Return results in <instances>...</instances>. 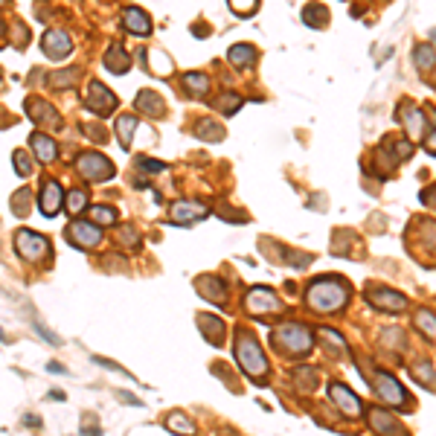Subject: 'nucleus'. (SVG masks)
<instances>
[{
    "label": "nucleus",
    "instance_id": "obj_1",
    "mask_svg": "<svg viewBox=\"0 0 436 436\" xmlns=\"http://www.w3.org/2000/svg\"><path fill=\"white\" fill-rule=\"evenodd\" d=\"M349 303V285L341 276H317L305 288V305L314 314H337Z\"/></svg>",
    "mask_w": 436,
    "mask_h": 436
},
{
    "label": "nucleus",
    "instance_id": "obj_2",
    "mask_svg": "<svg viewBox=\"0 0 436 436\" xmlns=\"http://www.w3.org/2000/svg\"><path fill=\"white\" fill-rule=\"evenodd\" d=\"M236 363L242 367V372L247 378H259V384H265L262 378L268 375V358H265L259 341L250 332H238L236 334V346H233Z\"/></svg>",
    "mask_w": 436,
    "mask_h": 436
},
{
    "label": "nucleus",
    "instance_id": "obj_3",
    "mask_svg": "<svg viewBox=\"0 0 436 436\" xmlns=\"http://www.w3.org/2000/svg\"><path fill=\"white\" fill-rule=\"evenodd\" d=\"M274 334H276V346L283 349L285 355H308V352H312V346H314L312 329H308L305 323H297V320L283 323Z\"/></svg>",
    "mask_w": 436,
    "mask_h": 436
},
{
    "label": "nucleus",
    "instance_id": "obj_4",
    "mask_svg": "<svg viewBox=\"0 0 436 436\" xmlns=\"http://www.w3.org/2000/svg\"><path fill=\"white\" fill-rule=\"evenodd\" d=\"M372 390L378 392V399H381L384 404H390V407H399V410L410 407V404H407L410 399H407L404 387L399 384V378L390 375V372H384V370H378V372L372 375Z\"/></svg>",
    "mask_w": 436,
    "mask_h": 436
},
{
    "label": "nucleus",
    "instance_id": "obj_5",
    "mask_svg": "<svg viewBox=\"0 0 436 436\" xmlns=\"http://www.w3.org/2000/svg\"><path fill=\"white\" fill-rule=\"evenodd\" d=\"M15 250L26 262H41L50 253V242H47V236H41L35 230H18L15 233Z\"/></svg>",
    "mask_w": 436,
    "mask_h": 436
},
{
    "label": "nucleus",
    "instance_id": "obj_6",
    "mask_svg": "<svg viewBox=\"0 0 436 436\" xmlns=\"http://www.w3.org/2000/svg\"><path fill=\"white\" fill-rule=\"evenodd\" d=\"M76 169H79V175L88 178V180H108L114 175V163L99 151H82L76 158Z\"/></svg>",
    "mask_w": 436,
    "mask_h": 436
},
{
    "label": "nucleus",
    "instance_id": "obj_7",
    "mask_svg": "<svg viewBox=\"0 0 436 436\" xmlns=\"http://www.w3.org/2000/svg\"><path fill=\"white\" fill-rule=\"evenodd\" d=\"M245 308L250 314H256V317H265V314H276L279 308V297L271 291V288H265V285H253L247 291V297H245Z\"/></svg>",
    "mask_w": 436,
    "mask_h": 436
},
{
    "label": "nucleus",
    "instance_id": "obj_8",
    "mask_svg": "<svg viewBox=\"0 0 436 436\" xmlns=\"http://www.w3.org/2000/svg\"><path fill=\"white\" fill-rule=\"evenodd\" d=\"M367 303L372 308H378V312H390V314H401V312H407V305H410V300H407L404 294L392 291V288H372V291H367Z\"/></svg>",
    "mask_w": 436,
    "mask_h": 436
},
{
    "label": "nucleus",
    "instance_id": "obj_9",
    "mask_svg": "<svg viewBox=\"0 0 436 436\" xmlns=\"http://www.w3.org/2000/svg\"><path fill=\"white\" fill-rule=\"evenodd\" d=\"M329 399H332V404L337 407V410H341L343 416H349V419H358L363 413L361 399L346 384H341V381H332L329 384Z\"/></svg>",
    "mask_w": 436,
    "mask_h": 436
},
{
    "label": "nucleus",
    "instance_id": "obj_10",
    "mask_svg": "<svg viewBox=\"0 0 436 436\" xmlns=\"http://www.w3.org/2000/svg\"><path fill=\"white\" fill-rule=\"evenodd\" d=\"M84 102H88V108L96 111L99 117H108L111 111L117 108V96L111 93L102 82H96V79H93V82L88 84V93H84Z\"/></svg>",
    "mask_w": 436,
    "mask_h": 436
},
{
    "label": "nucleus",
    "instance_id": "obj_11",
    "mask_svg": "<svg viewBox=\"0 0 436 436\" xmlns=\"http://www.w3.org/2000/svg\"><path fill=\"white\" fill-rule=\"evenodd\" d=\"M61 207H64V189H61L59 180L47 178L44 187H41V195H38V209H41V213H44L47 218H55Z\"/></svg>",
    "mask_w": 436,
    "mask_h": 436
},
{
    "label": "nucleus",
    "instance_id": "obj_12",
    "mask_svg": "<svg viewBox=\"0 0 436 436\" xmlns=\"http://www.w3.org/2000/svg\"><path fill=\"white\" fill-rule=\"evenodd\" d=\"M41 50H44L47 59L61 61L64 55L73 50V41H70V35L64 30H50V32H44V38H41Z\"/></svg>",
    "mask_w": 436,
    "mask_h": 436
},
{
    "label": "nucleus",
    "instance_id": "obj_13",
    "mask_svg": "<svg viewBox=\"0 0 436 436\" xmlns=\"http://www.w3.org/2000/svg\"><path fill=\"white\" fill-rule=\"evenodd\" d=\"M396 117L404 125V131H407V137H410L413 143L421 140V134H425V114H421V108H413L410 102H404V105H399Z\"/></svg>",
    "mask_w": 436,
    "mask_h": 436
},
{
    "label": "nucleus",
    "instance_id": "obj_14",
    "mask_svg": "<svg viewBox=\"0 0 436 436\" xmlns=\"http://www.w3.org/2000/svg\"><path fill=\"white\" fill-rule=\"evenodd\" d=\"M67 236H70V242H73L76 247H96L102 242V230L96 227V224H91V221H73V224H70V230H67Z\"/></svg>",
    "mask_w": 436,
    "mask_h": 436
},
{
    "label": "nucleus",
    "instance_id": "obj_15",
    "mask_svg": "<svg viewBox=\"0 0 436 436\" xmlns=\"http://www.w3.org/2000/svg\"><path fill=\"white\" fill-rule=\"evenodd\" d=\"M198 294L204 300L209 303H216V305H224L227 303V283H224L221 276H213V274H207V276H198Z\"/></svg>",
    "mask_w": 436,
    "mask_h": 436
},
{
    "label": "nucleus",
    "instance_id": "obj_16",
    "mask_svg": "<svg viewBox=\"0 0 436 436\" xmlns=\"http://www.w3.org/2000/svg\"><path fill=\"white\" fill-rule=\"evenodd\" d=\"M26 111H30V117H32L35 122L47 125V129H53V131L64 129V125H61V117H59V111H55V108H53L50 102H41V99H30V102H26Z\"/></svg>",
    "mask_w": 436,
    "mask_h": 436
},
{
    "label": "nucleus",
    "instance_id": "obj_17",
    "mask_svg": "<svg viewBox=\"0 0 436 436\" xmlns=\"http://www.w3.org/2000/svg\"><path fill=\"white\" fill-rule=\"evenodd\" d=\"M207 213H209L207 204H198V201H175V204H172V221H175V224L201 221Z\"/></svg>",
    "mask_w": 436,
    "mask_h": 436
},
{
    "label": "nucleus",
    "instance_id": "obj_18",
    "mask_svg": "<svg viewBox=\"0 0 436 436\" xmlns=\"http://www.w3.org/2000/svg\"><path fill=\"white\" fill-rule=\"evenodd\" d=\"M122 26H125V30H129L131 35H140V38L151 35V18L146 15L143 9H137V6H131V9L122 12Z\"/></svg>",
    "mask_w": 436,
    "mask_h": 436
},
{
    "label": "nucleus",
    "instance_id": "obj_19",
    "mask_svg": "<svg viewBox=\"0 0 436 436\" xmlns=\"http://www.w3.org/2000/svg\"><path fill=\"white\" fill-rule=\"evenodd\" d=\"M370 421H372V428L381 433V436H407L404 428L390 416V410H384V407H372V410H370Z\"/></svg>",
    "mask_w": 436,
    "mask_h": 436
},
{
    "label": "nucleus",
    "instance_id": "obj_20",
    "mask_svg": "<svg viewBox=\"0 0 436 436\" xmlns=\"http://www.w3.org/2000/svg\"><path fill=\"white\" fill-rule=\"evenodd\" d=\"M30 146H32L35 158H38L41 163H53L55 158H59V146H55V140L47 137V134H41V131H35V134L30 137Z\"/></svg>",
    "mask_w": 436,
    "mask_h": 436
},
{
    "label": "nucleus",
    "instance_id": "obj_21",
    "mask_svg": "<svg viewBox=\"0 0 436 436\" xmlns=\"http://www.w3.org/2000/svg\"><path fill=\"white\" fill-rule=\"evenodd\" d=\"M198 326H201V332L207 334V341L213 343V346H221V343H224V323H221L218 317L201 314V317H198Z\"/></svg>",
    "mask_w": 436,
    "mask_h": 436
},
{
    "label": "nucleus",
    "instance_id": "obj_22",
    "mask_svg": "<svg viewBox=\"0 0 436 436\" xmlns=\"http://www.w3.org/2000/svg\"><path fill=\"white\" fill-rule=\"evenodd\" d=\"M227 59H230L233 67L245 70V67H250L253 61H256V50H253L250 44H233V47L227 50Z\"/></svg>",
    "mask_w": 436,
    "mask_h": 436
},
{
    "label": "nucleus",
    "instance_id": "obj_23",
    "mask_svg": "<svg viewBox=\"0 0 436 436\" xmlns=\"http://www.w3.org/2000/svg\"><path fill=\"white\" fill-rule=\"evenodd\" d=\"M166 428L172 430V433H180V436H195V433H198V430H195V421L189 416H184L180 410L166 416Z\"/></svg>",
    "mask_w": 436,
    "mask_h": 436
},
{
    "label": "nucleus",
    "instance_id": "obj_24",
    "mask_svg": "<svg viewBox=\"0 0 436 436\" xmlns=\"http://www.w3.org/2000/svg\"><path fill=\"white\" fill-rule=\"evenodd\" d=\"M105 67L111 70V73H125V70L131 67V59L125 55V50L120 44H111V50L105 55Z\"/></svg>",
    "mask_w": 436,
    "mask_h": 436
},
{
    "label": "nucleus",
    "instance_id": "obj_25",
    "mask_svg": "<svg viewBox=\"0 0 436 436\" xmlns=\"http://www.w3.org/2000/svg\"><path fill=\"white\" fill-rule=\"evenodd\" d=\"M137 108L143 111V114H151V117L163 114L160 96H158V93H151V91H140V96H137Z\"/></svg>",
    "mask_w": 436,
    "mask_h": 436
},
{
    "label": "nucleus",
    "instance_id": "obj_26",
    "mask_svg": "<svg viewBox=\"0 0 436 436\" xmlns=\"http://www.w3.org/2000/svg\"><path fill=\"white\" fill-rule=\"evenodd\" d=\"M413 323H416V329H419L421 334H425V337L436 341V314H433V312H428V308H421V312H416Z\"/></svg>",
    "mask_w": 436,
    "mask_h": 436
},
{
    "label": "nucleus",
    "instance_id": "obj_27",
    "mask_svg": "<svg viewBox=\"0 0 436 436\" xmlns=\"http://www.w3.org/2000/svg\"><path fill=\"white\" fill-rule=\"evenodd\" d=\"M137 131V120H134V114H125V117H120L117 120V137H120V143L129 149L131 146V134Z\"/></svg>",
    "mask_w": 436,
    "mask_h": 436
},
{
    "label": "nucleus",
    "instance_id": "obj_28",
    "mask_svg": "<svg viewBox=\"0 0 436 436\" xmlns=\"http://www.w3.org/2000/svg\"><path fill=\"white\" fill-rule=\"evenodd\" d=\"M413 55H416L419 70H430V67L436 64V50H433L430 44H419V47L413 50Z\"/></svg>",
    "mask_w": 436,
    "mask_h": 436
},
{
    "label": "nucleus",
    "instance_id": "obj_29",
    "mask_svg": "<svg viewBox=\"0 0 436 436\" xmlns=\"http://www.w3.org/2000/svg\"><path fill=\"white\" fill-rule=\"evenodd\" d=\"M184 84H187V91L195 93V96H204V93L209 91V82H207L204 73H187V76H184Z\"/></svg>",
    "mask_w": 436,
    "mask_h": 436
},
{
    "label": "nucleus",
    "instance_id": "obj_30",
    "mask_svg": "<svg viewBox=\"0 0 436 436\" xmlns=\"http://www.w3.org/2000/svg\"><path fill=\"white\" fill-rule=\"evenodd\" d=\"M320 337L334 349L337 355H346V341H343V334H337L334 329H320Z\"/></svg>",
    "mask_w": 436,
    "mask_h": 436
},
{
    "label": "nucleus",
    "instance_id": "obj_31",
    "mask_svg": "<svg viewBox=\"0 0 436 436\" xmlns=\"http://www.w3.org/2000/svg\"><path fill=\"white\" fill-rule=\"evenodd\" d=\"M91 218H93L96 224H114V221H117V209H114V207H105V204L91 207Z\"/></svg>",
    "mask_w": 436,
    "mask_h": 436
},
{
    "label": "nucleus",
    "instance_id": "obj_32",
    "mask_svg": "<svg viewBox=\"0 0 436 436\" xmlns=\"http://www.w3.org/2000/svg\"><path fill=\"white\" fill-rule=\"evenodd\" d=\"M84 207H88V195H84L82 189H73V192L67 195V213L70 216H79Z\"/></svg>",
    "mask_w": 436,
    "mask_h": 436
},
{
    "label": "nucleus",
    "instance_id": "obj_33",
    "mask_svg": "<svg viewBox=\"0 0 436 436\" xmlns=\"http://www.w3.org/2000/svg\"><path fill=\"white\" fill-rule=\"evenodd\" d=\"M326 6H317V3H308L305 12H303V18L308 26H320V23H326V12H323Z\"/></svg>",
    "mask_w": 436,
    "mask_h": 436
},
{
    "label": "nucleus",
    "instance_id": "obj_34",
    "mask_svg": "<svg viewBox=\"0 0 436 436\" xmlns=\"http://www.w3.org/2000/svg\"><path fill=\"white\" fill-rule=\"evenodd\" d=\"M216 105H218V111H224V114H236V111L242 108V99H238L236 93H224Z\"/></svg>",
    "mask_w": 436,
    "mask_h": 436
},
{
    "label": "nucleus",
    "instance_id": "obj_35",
    "mask_svg": "<svg viewBox=\"0 0 436 436\" xmlns=\"http://www.w3.org/2000/svg\"><path fill=\"white\" fill-rule=\"evenodd\" d=\"M76 76H79V70L73 67V70H67V73H53L50 79H53L55 88H70V84L76 82Z\"/></svg>",
    "mask_w": 436,
    "mask_h": 436
},
{
    "label": "nucleus",
    "instance_id": "obj_36",
    "mask_svg": "<svg viewBox=\"0 0 436 436\" xmlns=\"http://www.w3.org/2000/svg\"><path fill=\"white\" fill-rule=\"evenodd\" d=\"M12 163H15V169L26 178V175H32V163H30V158H26V151H15L12 154Z\"/></svg>",
    "mask_w": 436,
    "mask_h": 436
},
{
    "label": "nucleus",
    "instance_id": "obj_37",
    "mask_svg": "<svg viewBox=\"0 0 436 436\" xmlns=\"http://www.w3.org/2000/svg\"><path fill=\"white\" fill-rule=\"evenodd\" d=\"M230 6L236 15H253L256 12V0H230Z\"/></svg>",
    "mask_w": 436,
    "mask_h": 436
},
{
    "label": "nucleus",
    "instance_id": "obj_38",
    "mask_svg": "<svg viewBox=\"0 0 436 436\" xmlns=\"http://www.w3.org/2000/svg\"><path fill=\"white\" fill-rule=\"evenodd\" d=\"M140 169H143L146 175H158V172H166V163H158V160H149V158H140L137 163Z\"/></svg>",
    "mask_w": 436,
    "mask_h": 436
},
{
    "label": "nucleus",
    "instance_id": "obj_39",
    "mask_svg": "<svg viewBox=\"0 0 436 436\" xmlns=\"http://www.w3.org/2000/svg\"><path fill=\"white\" fill-rule=\"evenodd\" d=\"M413 375H421V378H425V381H421V384H433V378H430V367H428V363H419V367H413Z\"/></svg>",
    "mask_w": 436,
    "mask_h": 436
},
{
    "label": "nucleus",
    "instance_id": "obj_40",
    "mask_svg": "<svg viewBox=\"0 0 436 436\" xmlns=\"http://www.w3.org/2000/svg\"><path fill=\"white\" fill-rule=\"evenodd\" d=\"M294 375H297V378H303V384H305V387H312V384L317 381V372H314V370H297Z\"/></svg>",
    "mask_w": 436,
    "mask_h": 436
},
{
    "label": "nucleus",
    "instance_id": "obj_41",
    "mask_svg": "<svg viewBox=\"0 0 436 436\" xmlns=\"http://www.w3.org/2000/svg\"><path fill=\"white\" fill-rule=\"evenodd\" d=\"M120 399H122V401H129V404H134V407H140V404H143V401H140V399H134V396H131V392H120Z\"/></svg>",
    "mask_w": 436,
    "mask_h": 436
},
{
    "label": "nucleus",
    "instance_id": "obj_42",
    "mask_svg": "<svg viewBox=\"0 0 436 436\" xmlns=\"http://www.w3.org/2000/svg\"><path fill=\"white\" fill-rule=\"evenodd\" d=\"M425 149H428L430 154H436V131H433V134H430V137L425 140Z\"/></svg>",
    "mask_w": 436,
    "mask_h": 436
},
{
    "label": "nucleus",
    "instance_id": "obj_43",
    "mask_svg": "<svg viewBox=\"0 0 436 436\" xmlns=\"http://www.w3.org/2000/svg\"><path fill=\"white\" fill-rule=\"evenodd\" d=\"M0 35H3V21H0Z\"/></svg>",
    "mask_w": 436,
    "mask_h": 436
},
{
    "label": "nucleus",
    "instance_id": "obj_44",
    "mask_svg": "<svg viewBox=\"0 0 436 436\" xmlns=\"http://www.w3.org/2000/svg\"><path fill=\"white\" fill-rule=\"evenodd\" d=\"M6 3H9V0H0V6H6Z\"/></svg>",
    "mask_w": 436,
    "mask_h": 436
}]
</instances>
